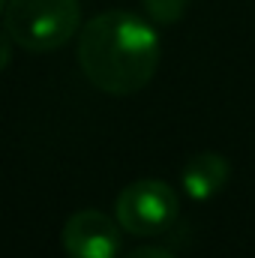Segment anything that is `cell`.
<instances>
[{
  "instance_id": "6da1fadb",
  "label": "cell",
  "mask_w": 255,
  "mask_h": 258,
  "mask_svg": "<svg viewBox=\"0 0 255 258\" xmlns=\"http://www.w3.org/2000/svg\"><path fill=\"white\" fill-rule=\"evenodd\" d=\"M78 63L96 90L132 96L156 75L159 39L153 27L132 12H102L90 18L78 36Z\"/></svg>"
},
{
  "instance_id": "7a4b0ae2",
  "label": "cell",
  "mask_w": 255,
  "mask_h": 258,
  "mask_svg": "<svg viewBox=\"0 0 255 258\" xmlns=\"http://www.w3.org/2000/svg\"><path fill=\"white\" fill-rule=\"evenodd\" d=\"M78 0H6L3 27L27 51H54L78 33Z\"/></svg>"
},
{
  "instance_id": "3957f363",
  "label": "cell",
  "mask_w": 255,
  "mask_h": 258,
  "mask_svg": "<svg viewBox=\"0 0 255 258\" xmlns=\"http://www.w3.org/2000/svg\"><path fill=\"white\" fill-rule=\"evenodd\" d=\"M117 222L135 237H153L177 222V192L162 180H135L117 195Z\"/></svg>"
},
{
  "instance_id": "277c9868",
  "label": "cell",
  "mask_w": 255,
  "mask_h": 258,
  "mask_svg": "<svg viewBox=\"0 0 255 258\" xmlns=\"http://www.w3.org/2000/svg\"><path fill=\"white\" fill-rule=\"evenodd\" d=\"M120 222L108 219L102 210H78L63 225V249L69 258H117L120 252Z\"/></svg>"
},
{
  "instance_id": "5b68a950",
  "label": "cell",
  "mask_w": 255,
  "mask_h": 258,
  "mask_svg": "<svg viewBox=\"0 0 255 258\" xmlns=\"http://www.w3.org/2000/svg\"><path fill=\"white\" fill-rule=\"evenodd\" d=\"M228 174H231V165H228L225 156H219L213 150L195 153L192 159H186V165L180 171L183 192L189 195L192 201H207L228 183Z\"/></svg>"
},
{
  "instance_id": "8992f818",
  "label": "cell",
  "mask_w": 255,
  "mask_h": 258,
  "mask_svg": "<svg viewBox=\"0 0 255 258\" xmlns=\"http://www.w3.org/2000/svg\"><path fill=\"white\" fill-rule=\"evenodd\" d=\"M186 6L189 0H144V9L156 24H177L186 15Z\"/></svg>"
},
{
  "instance_id": "52a82bcc",
  "label": "cell",
  "mask_w": 255,
  "mask_h": 258,
  "mask_svg": "<svg viewBox=\"0 0 255 258\" xmlns=\"http://www.w3.org/2000/svg\"><path fill=\"white\" fill-rule=\"evenodd\" d=\"M12 60V36L6 33V27H0V69H6Z\"/></svg>"
},
{
  "instance_id": "ba28073f",
  "label": "cell",
  "mask_w": 255,
  "mask_h": 258,
  "mask_svg": "<svg viewBox=\"0 0 255 258\" xmlns=\"http://www.w3.org/2000/svg\"><path fill=\"white\" fill-rule=\"evenodd\" d=\"M126 258H174L168 249H156V246H138V249H132Z\"/></svg>"
},
{
  "instance_id": "9c48e42d",
  "label": "cell",
  "mask_w": 255,
  "mask_h": 258,
  "mask_svg": "<svg viewBox=\"0 0 255 258\" xmlns=\"http://www.w3.org/2000/svg\"><path fill=\"white\" fill-rule=\"evenodd\" d=\"M3 9H6V0H0V12H3Z\"/></svg>"
}]
</instances>
